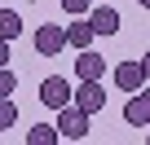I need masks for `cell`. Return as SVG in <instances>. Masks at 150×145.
Masks as SVG:
<instances>
[{
  "instance_id": "1",
  "label": "cell",
  "mask_w": 150,
  "mask_h": 145,
  "mask_svg": "<svg viewBox=\"0 0 150 145\" xmlns=\"http://www.w3.org/2000/svg\"><path fill=\"white\" fill-rule=\"evenodd\" d=\"M53 127H57L62 141H84V136H88V114H84L80 106L66 101V106L57 110V123H53Z\"/></svg>"
},
{
  "instance_id": "2",
  "label": "cell",
  "mask_w": 150,
  "mask_h": 145,
  "mask_svg": "<svg viewBox=\"0 0 150 145\" xmlns=\"http://www.w3.org/2000/svg\"><path fill=\"white\" fill-rule=\"evenodd\" d=\"M71 106H80L84 114H97V110L106 106L102 79H80V84H71Z\"/></svg>"
},
{
  "instance_id": "3",
  "label": "cell",
  "mask_w": 150,
  "mask_h": 145,
  "mask_svg": "<svg viewBox=\"0 0 150 145\" xmlns=\"http://www.w3.org/2000/svg\"><path fill=\"white\" fill-rule=\"evenodd\" d=\"M31 44H35V53H40V57H57V53L66 48V27H57V22H44V27H35Z\"/></svg>"
},
{
  "instance_id": "4",
  "label": "cell",
  "mask_w": 150,
  "mask_h": 145,
  "mask_svg": "<svg viewBox=\"0 0 150 145\" xmlns=\"http://www.w3.org/2000/svg\"><path fill=\"white\" fill-rule=\"evenodd\" d=\"M124 123H128V127H146V123H150V88H146V84L128 97V106H124Z\"/></svg>"
},
{
  "instance_id": "5",
  "label": "cell",
  "mask_w": 150,
  "mask_h": 145,
  "mask_svg": "<svg viewBox=\"0 0 150 145\" xmlns=\"http://www.w3.org/2000/svg\"><path fill=\"white\" fill-rule=\"evenodd\" d=\"M40 101H44L49 110H62V106L71 101V84H66L62 75H49V79L40 84Z\"/></svg>"
},
{
  "instance_id": "6",
  "label": "cell",
  "mask_w": 150,
  "mask_h": 145,
  "mask_svg": "<svg viewBox=\"0 0 150 145\" xmlns=\"http://www.w3.org/2000/svg\"><path fill=\"white\" fill-rule=\"evenodd\" d=\"M106 75V57L93 53V48H80V57H75V79H102Z\"/></svg>"
},
{
  "instance_id": "7",
  "label": "cell",
  "mask_w": 150,
  "mask_h": 145,
  "mask_svg": "<svg viewBox=\"0 0 150 145\" xmlns=\"http://www.w3.org/2000/svg\"><path fill=\"white\" fill-rule=\"evenodd\" d=\"M115 84H119V92H137V88L146 84L141 62H119V66H115Z\"/></svg>"
},
{
  "instance_id": "8",
  "label": "cell",
  "mask_w": 150,
  "mask_h": 145,
  "mask_svg": "<svg viewBox=\"0 0 150 145\" xmlns=\"http://www.w3.org/2000/svg\"><path fill=\"white\" fill-rule=\"evenodd\" d=\"M88 27H93V35H115L119 31V9H110V5L93 9L88 13Z\"/></svg>"
},
{
  "instance_id": "9",
  "label": "cell",
  "mask_w": 150,
  "mask_h": 145,
  "mask_svg": "<svg viewBox=\"0 0 150 145\" xmlns=\"http://www.w3.org/2000/svg\"><path fill=\"white\" fill-rule=\"evenodd\" d=\"M66 44H71V48H88V44H93V27H88V18L66 22Z\"/></svg>"
},
{
  "instance_id": "10",
  "label": "cell",
  "mask_w": 150,
  "mask_h": 145,
  "mask_svg": "<svg viewBox=\"0 0 150 145\" xmlns=\"http://www.w3.org/2000/svg\"><path fill=\"white\" fill-rule=\"evenodd\" d=\"M22 27H27V22H22L18 9H0V40H18Z\"/></svg>"
},
{
  "instance_id": "11",
  "label": "cell",
  "mask_w": 150,
  "mask_h": 145,
  "mask_svg": "<svg viewBox=\"0 0 150 145\" xmlns=\"http://www.w3.org/2000/svg\"><path fill=\"white\" fill-rule=\"evenodd\" d=\"M62 136H57V127L53 123H31L27 127V145H57Z\"/></svg>"
},
{
  "instance_id": "12",
  "label": "cell",
  "mask_w": 150,
  "mask_h": 145,
  "mask_svg": "<svg viewBox=\"0 0 150 145\" xmlns=\"http://www.w3.org/2000/svg\"><path fill=\"white\" fill-rule=\"evenodd\" d=\"M13 123H18V106H13L9 97H0V132H9Z\"/></svg>"
},
{
  "instance_id": "13",
  "label": "cell",
  "mask_w": 150,
  "mask_h": 145,
  "mask_svg": "<svg viewBox=\"0 0 150 145\" xmlns=\"http://www.w3.org/2000/svg\"><path fill=\"white\" fill-rule=\"evenodd\" d=\"M88 5H93V0H62V13H66V18H84Z\"/></svg>"
},
{
  "instance_id": "14",
  "label": "cell",
  "mask_w": 150,
  "mask_h": 145,
  "mask_svg": "<svg viewBox=\"0 0 150 145\" xmlns=\"http://www.w3.org/2000/svg\"><path fill=\"white\" fill-rule=\"evenodd\" d=\"M13 88H18V79H13V70H9V66H0V97H9Z\"/></svg>"
},
{
  "instance_id": "15",
  "label": "cell",
  "mask_w": 150,
  "mask_h": 145,
  "mask_svg": "<svg viewBox=\"0 0 150 145\" xmlns=\"http://www.w3.org/2000/svg\"><path fill=\"white\" fill-rule=\"evenodd\" d=\"M0 66H9V40H0Z\"/></svg>"
},
{
  "instance_id": "16",
  "label": "cell",
  "mask_w": 150,
  "mask_h": 145,
  "mask_svg": "<svg viewBox=\"0 0 150 145\" xmlns=\"http://www.w3.org/2000/svg\"><path fill=\"white\" fill-rule=\"evenodd\" d=\"M141 75H146V79H150V53H146V57H141Z\"/></svg>"
},
{
  "instance_id": "17",
  "label": "cell",
  "mask_w": 150,
  "mask_h": 145,
  "mask_svg": "<svg viewBox=\"0 0 150 145\" xmlns=\"http://www.w3.org/2000/svg\"><path fill=\"white\" fill-rule=\"evenodd\" d=\"M137 5H141V9H150V0H137Z\"/></svg>"
}]
</instances>
